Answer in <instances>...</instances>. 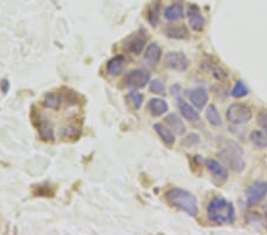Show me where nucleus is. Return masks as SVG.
Segmentation results:
<instances>
[{
    "label": "nucleus",
    "mask_w": 267,
    "mask_h": 235,
    "mask_svg": "<svg viewBox=\"0 0 267 235\" xmlns=\"http://www.w3.org/2000/svg\"><path fill=\"white\" fill-rule=\"evenodd\" d=\"M207 215L210 222L217 226L231 225L235 220V210L230 201L222 197H215L207 207Z\"/></svg>",
    "instance_id": "obj_1"
},
{
    "label": "nucleus",
    "mask_w": 267,
    "mask_h": 235,
    "mask_svg": "<svg viewBox=\"0 0 267 235\" xmlns=\"http://www.w3.org/2000/svg\"><path fill=\"white\" fill-rule=\"evenodd\" d=\"M165 198L171 206L181 209L190 216H196L198 214V202L196 196L189 191L181 188H172L165 194Z\"/></svg>",
    "instance_id": "obj_2"
},
{
    "label": "nucleus",
    "mask_w": 267,
    "mask_h": 235,
    "mask_svg": "<svg viewBox=\"0 0 267 235\" xmlns=\"http://www.w3.org/2000/svg\"><path fill=\"white\" fill-rule=\"evenodd\" d=\"M220 159L222 160L230 170L234 172H242L246 169V162L244 158V152L235 141L227 140L225 146L217 154Z\"/></svg>",
    "instance_id": "obj_3"
},
{
    "label": "nucleus",
    "mask_w": 267,
    "mask_h": 235,
    "mask_svg": "<svg viewBox=\"0 0 267 235\" xmlns=\"http://www.w3.org/2000/svg\"><path fill=\"white\" fill-rule=\"evenodd\" d=\"M252 109L244 103H233L226 111V119L233 125L246 124L252 119Z\"/></svg>",
    "instance_id": "obj_4"
},
{
    "label": "nucleus",
    "mask_w": 267,
    "mask_h": 235,
    "mask_svg": "<svg viewBox=\"0 0 267 235\" xmlns=\"http://www.w3.org/2000/svg\"><path fill=\"white\" fill-rule=\"evenodd\" d=\"M151 80V73L145 69H135L126 74L124 78V82L127 87L133 89L143 88Z\"/></svg>",
    "instance_id": "obj_5"
},
{
    "label": "nucleus",
    "mask_w": 267,
    "mask_h": 235,
    "mask_svg": "<svg viewBox=\"0 0 267 235\" xmlns=\"http://www.w3.org/2000/svg\"><path fill=\"white\" fill-rule=\"evenodd\" d=\"M267 195V182L259 181L250 184L246 191V202L249 207L260 203Z\"/></svg>",
    "instance_id": "obj_6"
},
{
    "label": "nucleus",
    "mask_w": 267,
    "mask_h": 235,
    "mask_svg": "<svg viewBox=\"0 0 267 235\" xmlns=\"http://www.w3.org/2000/svg\"><path fill=\"white\" fill-rule=\"evenodd\" d=\"M164 64L166 68L176 72H185L190 65V61L183 53L179 51H172V53L166 54L164 59Z\"/></svg>",
    "instance_id": "obj_7"
},
{
    "label": "nucleus",
    "mask_w": 267,
    "mask_h": 235,
    "mask_svg": "<svg viewBox=\"0 0 267 235\" xmlns=\"http://www.w3.org/2000/svg\"><path fill=\"white\" fill-rule=\"evenodd\" d=\"M146 40H148V37H146L145 32H144L143 30H140V31L135 32L134 35H132V36L126 40V43H125L124 45V49L131 54L139 55L144 50V46H145L146 44Z\"/></svg>",
    "instance_id": "obj_8"
},
{
    "label": "nucleus",
    "mask_w": 267,
    "mask_h": 235,
    "mask_svg": "<svg viewBox=\"0 0 267 235\" xmlns=\"http://www.w3.org/2000/svg\"><path fill=\"white\" fill-rule=\"evenodd\" d=\"M188 20L189 25L193 31L201 32L206 25V19H204L202 12L197 5H191L188 10Z\"/></svg>",
    "instance_id": "obj_9"
},
{
    "label": "nucleus",
    "mask_w": 267,
    "mask_h": 235,
    "mask_svg": "<svg viewBox=\"0 0 267 235\" xmlns=\"http://www.w3.org/2000/svg\"><path fill=\"white\" fill-rule=\"evenodd\" d=\"M204 163H206L207 169H208L215 179H219L220 183L227 181L228 171L221 163H219L215 159H206Z\"/></svg>",
    "instance_id": "obj_10"
},
{
    "label": "nucleus",
    "mask_w": 267,
    "mask_h": 235,
    "mask_svg": "<svg viewBox=\"0 0 267 235\" xmlns=\"http://www.w3.org/2000/svg\"><path fill=\"white\" fill-rule=\"evenodd\" d=\"M190 101L192 102V105L195 106L196 108L202 109L204 106L207 105L209 99L208 92L206 91L204 88H195L190 92Z\"/></svg>",
    "instance_id": "obj_11"
},
{
    "label": "nucleus",
    "mask_w": 267,
    "mask_h": 235,
    "mask_svg": "<svg viewBox=\"0 0 267 235\" xmlns=\"http://www.w3.org/2000/svg\"><path fill=\"white\" fill-rule=\"evenodd\" d=\"M144 59L150 65H156L162 59V49L157 43H152L148 46L144 54Z\"/></svg>",
    "instance_id": "obj_12"
},
{
    "label": "nucleus",
    "mask_w": 267,
    "mask_h": 235,
    "mask_svg": "<svg viewBox=\"0 0 267 235\" xmlns=\"http://www.w3.org/2000/svg\"><path fill=\"white\" fill-rule=\"evenodd\" d=\"M178 109L179 112H181L182 117L185 118L187 120H189V121H197V120H200V114H198V112L193 107H191V105H189L187 101L179 99Z\"/></svg>",
    "instance_id": "obj_13"
},
{
    "label": "nucleus",
    "mask_w": 267,
    "mask_h": 235,
    "mask_svg": "<svg viewBox=\"0 0 267 235\" xmlns=\"http://www.w3.org/2000/svg\"><path fill=\"white\" fill-rule=\"evenodd\" d=\"M148 109L153 117H160L169 111V106L166 101L162 99H151L148 103Z\"/></svg>",
    "instance_id": "obj_14"
},
{
    "label": "nucleus",
    "mask_w": 267,
    "mask_h": 235,
    "mask_svg": "<svg viewBox=\"0 0 267 235\" xmlns=\"http://www.w3.org/2000/svg\"><path fill=\"white\" fill-rule=\"evenodd\" d=\"M164 17L169 21H176L184 17V7L182 4L169 5L164 10Z\"/></svg>",
    "instance_id": "obj_15"
},
{
    "label": "nucleus",
    "mask_w": 267,
    "mask_h": 235,
    "mask_svg": "<svg viewBox=\"0 0 267 235\" xmlns=\"http://www.w3.org/2000/svg\"><path fill=\"white\" fill-rule=\"evenodd\" d=\"M125 59L124 56L119 55V56L113 57L110 62L107 63V73L110 74L111 76H118L122 73L125 67Z\"/></svg>",
    "instance_id": "obj_16"
},
{
    "label": "nucleus",
    "mask_w": 267,
    "mask_h": 235,
    "mask_svg": "<svg viewBox=\"0 0 267 235\" xmlns=\"http://www.w3.org/2000/svg\"><path fill=\"white\" fill-rule=\"evenodd\" d=\"M153 128H154V131L157 132V135L160 137V139H162V140L164 141L166 145H169V146H172V145L175 144V136H173L172 131H171L170 128L164 126L163 124H159V122L154 124Z\"/></svg>",
    "instance_id": "obj_17"
},
{
    "label": "nucleus",
    "mask_w": 267,
    "mask_h": 235,
    "mask_svg": "<svg viewBox=\"0 0 267 235\" xmlns=\"http://www.w3.org/2000/svg\"><path fill=\"white\" fill-rule=\"evenodd\" d=\"M165 121L166 124L170 126L171 130H173L177 135L182 136L184 135L185 131H187V127H185L184 122L182 121V119L178 116H176V114H169L168 117L165 118Z\"/></svg>",
    "instance_id": "obj_18"
},
{
    "label": "nucleus",
    "mask_w": 267,
    "mask_h": 235,
    "mask_svg": "<svg viewBox=\"0 0 267 235\" xmlns=\"http://www.w3.org/2000/svg\"><path fill=\"white\" fill-rule=\"evenodd\" d=\"M166 36L173 39H187L189 37V32L184 25H175L166 29Z\"/></svg>",
    "instance_id": "obj_19"
},
{
    "label": "nucleus",
    "mask_w": 267,
    "mask_h": 235,
    "mask_svg": "<svg viewBox=\"0 0 267 235\" xmlns=\"http://www.w3.org/2000/svg\"><path fill=\"white\" fill-rule=\"evenodd\" d=\"M206 118L208 120L209 124L214 127H219L222 125V120L221 117H220L219 111H217L216 106L210 105L206 111Z\"/></svg>",
    "instance_id": "obj_20"
},
{
    "label": "nucleus",
    "mask_w": 267,
    "mask_h": 235,
    "mask_svg": "<svg viewBox=\"0 0 267 235\" xmlns=\"http://www.w3.org/2000/svg\"><path fill=\"white\" fill-rule=\"evenodd\" d=\"M250 141L255 147L259 149H266L267 147V132L265 131H253L249 136Z\"/></svg>",
    "instance_id": "obj_21"
},
{
    "label": "nucleus",
    "mask_w": 267,
    "mask_h": 235,
    "mask_svg": "<svg viewBox=\"0 0 267 235\" xmlns=\"http://www.w3.org/2000/svg\"><path fill=\"white\" fill-rule=\"evenodd\" d=\"M160 17V2H153L151 7L148 11V20L152 26H156L159 21Z\"/></svg>",
    "instance_id": "obj_22"
},
{
    "label": "nucleus",
    "mask_w": 267,
    "mask_h": 235,
    "mask_svg": "<svg viewBox=\"0 0 267 235\" xmlns=\"http://www.w3.org/2000/svg\"><path fill=\"white\" fill-rule=\"evenodd\" d=\"M231 97L235 98V99H240V98H245L249 94V88L246 86L244 81H238L235 83V86L231 89Z\"/></svg>",
    "instance_id": "obj_23"
},
{
    "label": "nucleus",
    "mask_w": 267,
    "mask_h": 235,
    "mask_svg": "<svg viewBox=\"0 0 267 235\" xmlns=\"http://www.w3.org/2000/svg\"><path fill=\"white\" fill-rule=\"evenodd\" d=\"M59 103H61V98L57 93H49L44 99V105L48 108L58 109Z\"/></svg>",
    "instance_id": "obj_24"
},
{
    "label": "nucleus",
    "mask_w": 267,
    "mask_h": 235,
    "mask_svg": "<svg viewBox=\"0 0 267 235\" xmlns=\"http://www.w3.org/2000/svg\"><path fill=\"white\" fill-rule=\"evenodd\" d=\"M39 135L43 139H44V140H49V139H51V140H53V139H54L53 127L49 125L48 121H40V124H39Z\"/></svg>",
    "instance_id": "obj_25"
},
{
    "label": "nucleus",
    "mask_w": 267,
    "mask_h": 235,
    "mask_svg": "<svg viewBox=\"0 0 267 235\" xmlns=\"http://www.w3.org/2000/svg\"><path fill=\"white\" fill-rule=\"evenodd\" d=\"M127 99H129L130 102L132 103L133 107H134L135 109H139L141 107V105H143V102H144V95L140 94V93L133 91V92L129 93V95H127Z\"/></svg>",
    "instance_id": "obj_26"
},
{
    "label": "nucleus",
    "mask_w": 267,
    "mask_h": 235,
    "mask_svg": "<svg viewBox=\"0 0 267 235\" xmlns=\"http://www.w3.org/2000/svg\"><path fill=\"white\" fill-rule=\"evenodd\" d=\"M150 91L157 95H162L165 93V84L163 83L160 80H153L151 81V84H150Z\"/></svg>",
    "instance_id": "obj_27"
},
{
    "label": "nucleus",
    "mask_w": 267,
    "mask_h": 235,
    "mask_svg": "<svg viewBox=\"0 0 267 235\" xmlns=\"http://www.w3.org/2000/svg\"><path fill=\"white\" fill-rule=\"evenodd\" d=\"M257 122L259 126L263 128L265 132H267V109H261L259 112L257 117Z\"/></svg>",
    "instance_id": "obj_28"
},
{
    "label": "nucleus",
    "mask_w": 267,
    "mask_h": 235,
    "mask_svg": "<svg viewBox=\"0 0 267 235\" xmlns=\"http://www.w3.org/2000/svg\"><path fill=\"white\" fill-rule=\"evenodd\" d=\"M171 94H172L173 97L178 98L179 95L182 94V88H181V86H179V84H175V86L171 87Z\"/></svg>",
    "instance_id": "obj_29"
},
{
    "label": "nucleus",
    "mask_w": 267,
    "mask_h": 235,
    "mask_svg": "<svg viewBox=\"0 0 267 235\" xmlns=\"http://www.w3.org/2000/svg\"><path fill=\"white\" fill-rule=\"evenodd\" d=\"M9 82H7L6 80H4V81H1V83H0V87H1V89H2V92L4 93H6L7 91H9Z\"/></svg>",
    "instance_id": "obj_30"
},
{
    "label": "nucleus",
    "mask_w": 267,
    "mask_h": 235,
    "mask_svg": "<svg viewBox=\"0 0 267 235\" xmlns=\"http://www.w3.org/2000/svg\"><path fill=\"white\" fill-rule=\"evenodd\" d=\"M265 212H266V216H267V204H266V208H265Z\"/></svg>",
    "instance_id": "obj_31"
}]
</instances>
